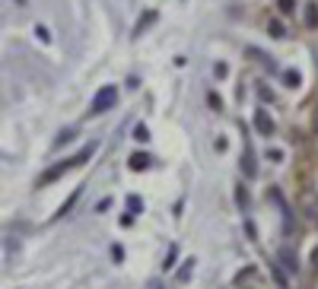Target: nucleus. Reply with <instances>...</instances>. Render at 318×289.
<instances>
[{
	"label": "nucleus",
	"instance_id": "obj_1",
	"mask_svg": "<svg viewBox=\"0 0 318 289\" xmlns=\"http://www.w3.org/2000/svg\"><path fill=\"white\" fill-rule=\"evenodd\" d=\"M115 102H118V89L115 86H102V89L92 95V102H89V115H105Z\"/></svg>",
	"mask_w": 318,
	"mask_h": 289
},
{
	"label": "nucleus",
	"instance_id": "obj_2",
	"mask_svg": "<svg viewBox=\"0 0 318 289\" xmlns=\"http://www.w3.org/2000/svg\"><path fill=\"white\" fill-rule=\"evenodd\" d=\"M255 130L261 137H271L274 134V118L268 115V111H255Z\"/></svg>",
	"mask_w": 318,
	"mask_h": 289
},
{
	"label": "nucleus",
	"instance_id": "obj_3",
	"mask_svg": "<svg viewBox=\"0 0 318 289\" xmlns=\"http://www.w3.org/2000/svg\"><path fill=\"white\" fill-rule=\"evenodd\" d=\"M242 172H245V178H255L258 175V165H255V156H252V146L245 143V159H242Z\"/></svg>",
	"mask_w": 318,
	"mask_h": 289
},
{
	"label": "nucleus",
	"instance_id": "obj_4",
	"mask_svg": "<svg viewBox=\"0 0 318 289\" xmlns=\"http://www.w3.org/2000/svg\"><path fill=\"white\" fill-rule=\"evenodd\" d=\"M150 162H153V159H150L147 153H134L131 159H127V165H131L134 172H143V169H150Z\"/></svg>",
	"mask_w": 318,
	"mask_h": 289
},
{
	"label": "nucleus",
	"instance_id": "obj_5",
	"mask_svg": "<svg viewBox=\"0 0 318 289\" xmlns=\"http://www.w3.org/2000/svg\"><path fill=\"white\" fill-rule=\"evenodd\" d=\"M306 29H318V3L306 6Z\"/></svg>",
	"mask_w": 318,
	"mask_h": 289
},
{
	"label": "nucleus",
	"instance_id": "obj_6",
	"mask_svg": "<svg viewBox=\"0 0 318 289\" xmlns=\"http://www.w3.org/2000/svg\"><path fill=\"white\" fill-rule=\"evenodd\" d=\"M137 213H143V200L137 194H131L127 197V216H137Z\"/></svg>",
	"mask_w": 318,
	"mask_h": 289
},
{
	"label": "nucleus",
	"instance_id": "obj_7",
	"mask_svg": "<svg viewBox=\"0 0 318 289\" xmlns=\"http://www.w3.org/2000/svg\"><path fill=\"white\" fill-rule=\"evenodd\" d=\"M280 261H283V267H287L290 274H296V255H290V248L280 251Z\"/></svg>",
	"mask_w": 318,
	"mask_h": 289
},
{
	"label": "nucleus",
	"instance_id": "obj_8",
	"mask_svg": "<svg viewBox=\"0 0 318 289\" xmlns=\"http://www.w3.org/2000/svg\"><path fill=\"white\" fill-rule=\"evenodd\" d=\"M283 83H287V86H290V89H296V86H299V83H303V76H299V73H296V70H283Z\"/></svg>",
	"mask_w": 318,
	"mask_h": 289
},
{
	"label": "nucleus",
	"instance_id": "obj_9",
	"mask_svg": "<svg viewBox=\"0 0 318 289\" xmlns=\"http://www.w3.org/2000/svg\"><path fill=\"white\" fill-rule=\"evenodd\" d=\"M134 140H137V143H147V140H150L147 124H134Z\"/></svg>",
	"mask_w": 318,
	"mask_h": 289
},
{
	"label": "nucleus",
	"instance_id": "obj_10",
	"mask_svg": "<svg viewBox=\"0 0 318 289\" xmlns=\"http://www.w3.org/2000/svg\"><path fill=\"white\" fill-rule=\"evenodd\" d=\"M191 274H194V258H191V261H185V267L178 270V283H185V280H191Z\"/></svg>",
	"mask_w": 318,
	"mask_h": 289
},
{
	"label": "nucleus",
	"instance_id": "obj_11",
	"mask_svg": "<svg viewBox=\"0 0 318 289\" xmlns=\"http://www.w3.org/2000/svg\"><path fill=\"white\" fill-rule=\"evenodd\" d=\"M76 197H80V188H76V191H73V194H70V200H67V204H64L61 210H57V216H67V213H70V207L76 204Z\"/></svg>",
	"mask_w": 318,
	"mask_h": 289
},
{
	"label": "nucleus",
	"instance_id": "obj_12",
	"mask_svg": "<svg viewBox=\"0 0 318 289\" xmlns=\"http://www.w3.org/2000/svg\"><path fill=\"white\" fill-rule=\"evenodd\" d=\"M277 6H280V13H283V16H290V13L296 10V0H277Z\"/></svg>",
	"mask_w": 318,
	"mask_h": 289
},
{
	"label": "nucleus",
	"instance_id": "obj_13",
	"mask_svg": "<svg viewBox=\"0 0 318 289\" xmlns=\"http://www.w3.org/2000/svg\"><path fill=\"white\" fill-rule=\"evenodd\" d=\"M175 258H178V248L172 245V248H169V255H166V264H162V267H166V270H172V267H175Z\"/></svg>",
	"mask_w": 318,
	"mask_h": 289
},
{
	"label": "nucleus",
	"instance_id": "obj_14",
	"mask_svg": "<svg viewBox=\"0 0 318 289\" xmlns=\"http://www.w3.org/2000/svg\"><path fill=\"white\" fill-rule=\"evenodd\" d=\"M153 19H156V13H153V10H150L147 16H143V22H137V29H134V32H137V35H140V32H143V29H147V25H150Z\"/></svg>",
	"mask_w": 318,
	"mask_h": 289
},
{
	"label": "nucleus",
	"instance_id": "obj_15",
	"mask_svg": "<svg viewBox=\"0 0 318 289\" xmlns=\"http://www.w3.org/2000/svg\"><path fill=\"white\" fill-rule=\"evenodd\" d=\"M236 204L242 207V210L248 207V191H245V188H239V191H236Z\"/></svg>",
	"mask_w": 318,
	"mask_h": 289
},
{
	"label": "nucleus",
	"instance_id": "obj_16",
	"mask_svg": "<svg viewBox=\"0 0 318 289\" xmlns=\"http://www.w3.org/2000/svg\"><path fill=\"white\" fill-rule=\"evenodd\" d=\"M268 29L274 32V38H283V25H280L277 19H271V22H268Z\"/></svg>",
	"mask_w": 318,
	"mask_h": 289
},
{
	"label": "nucleus",
	"instance_id": "obj_17",
	"mask_svg": "<svg viewBox=\"0 0 318 289\" xmlns=\"http://www.w3.org/2000/svg\"><path fill=\"white\" fill-rule=\"evenodd\" d=\"M207 102H210V108H217V111L223 108V102H220V95H217V92H207Z\"/></svg>",
	"mask_w": 318,
	"mask_h": 289
},
{
	"label": "nucleus",
	"instance_id": "obj_18",
	"mask_svg": "<svg viewBox=\"0 0 318 289\" xmlns=\"http://www.w3.org/2000/svg\"><path fill=\"white\" fill-rule=\"evenodd\" d=\"M35 35H38V38H41V41H48V38H51V35H48V29H45V25H35Z\"/></svg>",
	"mask_w": 318,
	"mask_h": 289
},
{
	"label": "nucleus",
	"instance_id": "obj_19",
	"mask_svg": "<svg viewBox=\"0 0 318 289\" xmlns=\"http://www.w3.org/2000/svg\"><path fill=\"white\" fill-rule=\"evenodd\" d=\"M271 270H274V280H277V283H280V286H287V277H283V274H280V270H277V267H271Z\"/></svg>",
	"mask_w": 318,
	"mask_h": 289
},
{
	"label": "nucleus",
	"instance_id": "obj_20",
	"mask_svg": "<svg viewBox=\"0 0 318 289\" xmlns=\"http://www.w3.org/2000/svg\"><path fill=\"white\" fill-rule=\"evenodd\" d=\"M111 258H115V261H121V258H124V248H118V245H115V248H111Z\"/></svg>",
	"mask_w": 318,
	"mask_h": 289
},
{
	"label": "nucleus",
	"instance_id": "obj_21",
	"mask_svg": "<svg viewBox=\"0 0 318 289\" xmlns=\"http://www.w3.org/2000/svg\"><path fill=\"white\" fill-rule=\"evenodd\" d=\"M213 73H217V76H226V64H213Z\"/></svg>",
	"mask_w": 318,
	"mask_h": 289
},
{
	"label": "nucleus",
	"instance_id": "obj_22",
	"mask_svg": "<svg viewBox=\"0 0 318 289\" xmlns=\"http://www.w3.org/2000/svg\"><path fill=\"white\" fill-rule=\"evenodd\" d=\"M147 289H166V286H162L159 280H150V283H147Z\"/></svg>",
	"mask_w": 318,
	"mask_h": 289
},
{
	"label": "nucleus",
	"instance_id": "obj_23",
	"mask_svg": "<svg viewBox=\"0 0 318 289\" xmlns=\"http://www.w3.org/2000/svg\"><path fill=\"white\" fill-rule=\"evenodd\" d=\"M312 261H315V267H318V248H315V251H312Z\"/></svg>",
	"mask_w": 318,
	"mask_h": 289
},
{
	"label": "nucleus",
	"instance_id": "obj_24",
	"mask_svg": "<svg viewBox=\"0 0 318 289\" xmlns=\"http://www.w3.org/2000/svg\"><path fill=\"white\" fill-rule=\"evenodd\" d=\"M315 127H318V118H315Z\"/></svg>",
	"mask_w": 318,
	"mask_h": 289
}]
</instances>
